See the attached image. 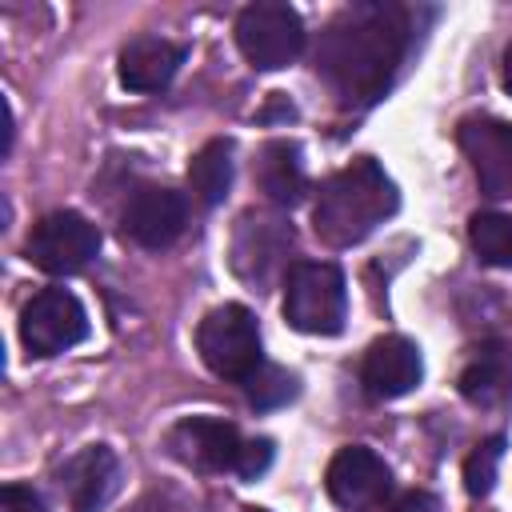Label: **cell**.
Returning a JSON list of instances; mask_svg holds the SVG:
<instances>
[{
  "instance_id": "cell-5",
  "label": "cell",
  "mask_w": 512,
  "mask_h": 512,
  "mask_svg": "<svg viewBox=\"0 0 512 512\" xmlns=\"http://www.w3.org/2000/svg\"><path fill=\"white\" fill-rule=\"evenodd\" d=\"M236 44L260 72L288 68L304 52V20L288 4H248L236 16Z\"/></svg>"
},
{
  "instance_id": "cell-14",
  "label": "cell",
  "mask_w": 512,
  "mask_h": 512,
  "mask_svg": "<svg viewBox=\"0 0 512 512\" xmlns=\"http://www.w3.org/2000/svg\"><path fill=\"white\" fill-rule=\"evenodd\" d=\"M60 488L76 512H100L120 488V460L104 444H88L60 468Z\"/></svg>"
},
{
  "instance_id": "cell-24",
  "label": "cell",
  "mask_w": 512,
  "mask_h": 512,
  "mask_svg": "<svg viewBox=\"0 0 512 512\" xmlns=\"http://www.w3.org/2000/svg\"><path fill=\"white\" fill-rule=\"evenodd\" d=\"M388 512H440V500L432 492H424V488H412V492L396 496V504Z\"/></svg>"
},
{
  "instance_id": "cell-19",
  "label": "cell",
  "mask_w": 512,
  "mask_h": 512,
  "mask_svg": "<svg viewBox=\"0 0 512 512\" xmlns=\"http://www.w3.org/2000/svg\"><path fill=\"white\" fill-rule=\"evenodd\" d=\"M472 252L492 268H512V216L508 212H476L468 220Z\"/></svg>"
},
{
  "instance_id": "cell-17",
  "label": "cell",
  "mask_w": 512,
  "mask_h": 512,
  "mask_svg": "<svg viewBox=\"0 0 512 512\" xmlns=\"http://www.w3.org/2000/svg\"><path fill=\"white\" fill-rule=\"evenodd\" d=\"M260 192L272 200V204H284L292 208L296 200H304L308 192V180H304V160H300V148L292 140H268L256 156V168H252Z\"/></svg>"
},
{
  "instance_id": "cell-11",
  "label": "cell",
  "mask_w": 512,
  "mask_h": 512,
  "mask_svg": "<svg viewBox=\"0 0 512 512\" xmlns=\"http://www.w3.org/2000/svg\"><path fill=\"white\" fill-rule=\"evenodd\" d=\"M188 224V204L180 192L172 188H160V184H148V188H136L128 208H124V236L148 252H160L168 248Z\"/></svg>"
},
{
  "instance_id": "cell-9",
  "label": "cell",
  "mask_w": 512,
  "mask_h": 512,
  "mask_svg": "<svg viewBox=\"0 0 512 512\" xmlns=\"http://www.w3.org/2000/svg\"><path fill=\"white\" fill-rule=\"evenodd\" d=\"M292 248V228L276 212H244L232 232V272L248 284H268Z\"/></svg>"
},
{
  "instance_id": "cell-4",
  "label": "cell",
  "mask_w": 512,
  "mask_h": 512,
  "mask_svg": "<svg viewBox=\"0 0 512 512\" xmlns=\"http://www.w3.org/2000/svg\"><path fill=\"white\" fill-rule=\"evenodd\" d=\"M196 348H200V360L216 376L236 380V384H244L264 364L260 328H256V316L244 304H220V308H212L200 320V328H196Z\"/></svg>"
},
{
  "instance_id": "cell-16",
  "label": "cell",
  "mask_w": 512,
  "mask_h": 512,
  "mask_svg": "<svg viewBox=\"0 0 512 512\" xmlns=\"http://www.w3.org/2000/svg\"><path fill=\"white\" fill-rule=\"evenodd\" d=\"M460 392L476 408H500L512 400V344H484L460 372Z\"/></svg>"
},
{
  "instance_id": "cell-18",
  "label": "cell",
  "mask_w": 512,
  "mask_h": 512,
  "mask_svg": "<svg viewBox=\"0 0 512 512\" xmlns=\"http://www.w3.org/2000/svg\"><path fill=\"white\" fill-rule=\"evenodd\" d=\"M188 188L204 208H216L232 188V144L208 140L188 164Z\"/></svg>"
},
{
  "instance_id": "cell-10",
  "label": "cell",
  "mask_w": 512,
  "mask_h": 512,
  "mask_svg": "<svg viewBox=\"0 0 512 512\" xmlns=\"http://www.w3.org/2000/svg\"><path fill=\"white\" fill-rule=\"evenodd\" d=\"M164 444L184 468H196V472H236V460L244 448L236 424L216 416H188L172 424Z\"/></svg>"
},
{
  "instance_id": "cell-27",
  "label": "cell",
  "mask_w": 512,
  "mask_h": 512,
  "mask_svg": "<svg viewBox=\"0 0 512 512\" xmlns=\"http://www.w3.org/2000/svg\"><path fill=\"white\" fill-rule=\"evenodd\" d=\"M248 512H264V508H248Z\"/></svg>"
},
{
  "instance_id": "cell-7",
  "label": "cell",
  "mask_w": 512,
  "mask_h": 512,
  "mask_svg": "<svg viewBox=\"0 0 512 512\" xmlns=\"http://www.w3.org/2000/svg\"><path fill=\"white\" fill-rule=\"evenodd\" d=\"M88 336V312L68 288L36 292L20 312V340L32 356H56Z\"/></svg>"
},
{
  "instance_id": "cell-23",
  "label": "cell",
  "mask_w": 512,
  "mask_h": 512,
  "mask_svg": "<svg viewBox=\"0 0 512 512\" xmlns=\"http://www.w3.org/2000/svg\"><path fill=\"white\" fill-rule=\"evenodd\" d=\"M0 512H44V504H40V496H36L32 488L8 484V488L0 492Z\"/></svg>"
},
{
  "instance_id": "cell-8",
  "label": "cell",
  "mask_w": 512,
  "mask_h": 512,
  "mask_svg": "<svg viewBox=\"0 0 512 512\" xmlns=\"http://www.w3.org/2000/svg\"><path fill=\"white\" fill-rule=\"evenodd\" d=\"M324 484H328V496L340 508H348V512H376L388 500V492H392V472H388V464L372 448L348 444V448H340L328 460Z\"/></svg>"
},
{
  "instance_id": "cell-1",
  "label": "cell",
  "mask_w": 512,
  "mask_h": 512,
  "mask_svg": "<svg viewBox=\"0 0 512 512\" xmlns=\"http://www.w3.org/2000/svg\"><path fill=\"white\" fill-rule=\"evenodd\" d=\"M408 52V16L396 4H356L344 8L316 52V68L344 100H376L392 84Z\"/></svg>"
},
{
  "instance_id": "cell-2",
  "label": "cell",
  "mask_w": 512,
  "mask_h": 512,
  "mask_svg": "<svg viewBox=\"0 0 512 512\" xmlns=\"http://www.w3.org/2000/svg\"><path fill=\"white\" fill-rule=\"evenodd\" d=\"M396 204V184L372 156H360L320 184V196L312 204V228L328 248H352L372 236L396 212Z\"/></svg>"
},
{
  "instance_id": "cell-20",
  "label": "cell",
  "mask_w": 512,
  "mask_h": 512,
  "mask_svg": "<svg viewBox=\"0 0 512 512\" xmlns=\"http://www.w3.org/2000/svg\"><path fill=\"white\" fill-rule=\"evenodd\" d=\"M240 388H244V396H248L252 408H280V404H288L296 396V376L288 368L264 360Z\"/></svg>"
},
{
  "instance_id": "cell-21",
  "label": "cell",
  "mask_w": 512,
  "mask_h": 512,
  "mask_svg": "<svg viewBox=\"0 0 512 512\" xmlns=\"http://www.w3.org/2000/svg\"><path fill=\"white\" fill-rule=\"evenodd\" d=\"M500 456H504V440L492 436L484 444H476L464 460V488L468 496H488L492 484H496V468H500Z\"/></svg>"
},
{
  "instance_id": "cell-15",
  "label": "cell",
  "mask_w": 512,
  "mask_h": 512,
  "mask_svg": "<svg viewBox=\"0 0 512 512\" xmlns=\"http://www.w3.org/2000/svg\"><path fill=\"white\" fill-rule=\"evenodd\" d=\"M188 60V48L164 36H136L124 52H120V84L132 92H156L164 84H172V76L180 72V64Z\"/></svg>"
},
{
  "instance_id": "cell-12",
  "label": "cell",
  "mask_w": 512,
  "mask_h": 512,
  "mask_svg": "<svg viewBox=\"0 0 512 512\" xmlns=\"http://www.w3.org/2000/svg\"><path fill=\"white\" fill-rule=\"evenodd\" d=\"M420 376H424V360L408 336H380L368 344L360 360V384L376 400L408 396L420 384Z\"/></svg>"
},
{
  "instance_id": "cell-26",
  "label": "cell",
  "mask_w": 512,
  "mask_h": 512,
  "mask_svg": "<svg viewBox=\"0 0 512 512\" xmlns=\"http://www.w3.org/2000/svg\"><path fill=\"white\" fill-rule=\"evenodd\" d=\"M504 88L512 92V48L504 52Z\"/></svg>"
},
{
  "instance_id": "cell-22",
  "label": "cell",
  "mask_w": 512,
  "mask_h": 512,
  "mask_svg": "<svg viewBox=\"0 0 512 512\" xmlns=\"http://www.w3.org/2000/svg\"><path fill=\"white\" fill-rule=\"evenodd\" d=\"M272 456H276V448H272V440H244V448H240V460H236V476L240 480H256V476H264L268 472V464H272Z\"/></svg>"
},
{
  "instance_id": "cell-3",
  "label": "cell",
  "mask_w": 512,
  "mask_h": 512,
  "mask_svg": "<svg viewBox=\"0 0 512 512\" xmlns=\"http://www.w3.org/2000/svg\"><path fill=\"white\" fill-rule=\"evenodd\" d=\"M348 288L328 260H296L284 276V320L308 336H336L344 328Z\"/></svg>"
},
{
  "instance_id": "cell-25",
  "label": "cell",
  "mask_w": 512,
  "mask_h": 512,
  "mask_svg": "<svg viewBox=\"0 0 512 512\" xmlns=\"http://www.w3.org/2000/svg\"><path fill=\"white\" fill-rule=\"evenodd\" d=\"M128 512H192V508H184L176 496H168V492H148V496H140Z\"/></svg>"
},
{
  "instance_id": "cell-6",
  "label": "cell",
  "mask_w": 512,
  "mask_h": 512,
  "mask_svg": "<svg viewBox=\"0 0 512 512\" xmlns=\"http://www.w3.org/2000/svg\"><path fill=\"white\" fill-rule=\"evenodd\" d=\"M100 248V232L80 212H48L28 232V260L48 276H72L80 272Z\"/></svg>"
},
{
  "instance_id": "cell-13",
  "label": "cell",
  "mask_w": 512,
  "mask_h": 512,
  "mask_svg": "<svg viewBox=\"0 0 512 512\" xmlns=\"http://www.w3.org/2000/svg\"><path fill=\"white\" fill-rule=\"evenodd\" d=\"M460 148L488 196H512V124L468 120L460 124Z\"/></svg>"
}]
</instances>
